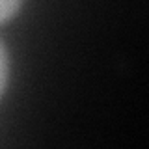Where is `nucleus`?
<instances>
[{"label":"nucleus","mask_w":149,"mask_h":149,"mask_svg":"<svg viewBox=\"0 0 149 149\" xmlns=\"http://www.w3.org/2000/svg\"><path fill=\"white\" fill-rule=\"evenodd\" d=\"M8 82H9V52L4 41L0 39V99L8 88Z\"/></svg>","instance_id":"f257e3e1"},{"label":"nucleus","mask_w":149,"mask_h":149,"mask_svg":"<svg viewBox=\"0 0 149 149\" xmlns=\"http://www.w3.org/2000/svg\"><path fill=\"white\" fill-rule=\"evenodd\" d=\"M22 0H0V24H6L17 17Z\"/></svg>","instance_id":"f03ea898"}]
</instances>
